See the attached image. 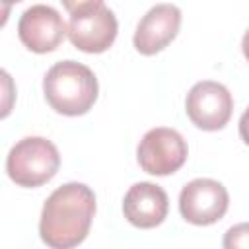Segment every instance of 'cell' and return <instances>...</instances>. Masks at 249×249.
Here are the masks:
<instances>
[{"instance_id":"cell-1","label":"cell","mask_w":249,"mask_h":249,"mask_svg":"<svg viewBox=\"0 0 249 249\" xmlns=\"http://www.w3.org/2000/svg\"><path fill=\"white\" fill-rule=\"evenodd\" d=\"M95 214V195L84 183H66L58 187L45 202L39 233L53 249H70L80 245Z\"/></svg>"},{"instance_id":"cell-2","label":"cell","mask_w":249,"mask_h":249,"mask_svg":"<svg viewBox=\"0 0 249 249\" xmlns=\"http://www.w3.org/2000/svg\"><path fill=\"white\" fill-rule=\"evenodd\" d=\"M95 74L76 60H62L49 68L43 80L47 103L60 115L78 117L88 113L97 99Z\"/></svg>"},{"instance_id":"cell-3","label":"cell","mask_w":249,"mask_h":249,"mask_svg":"<svg viewBox=\"0 0 249 249\" xmlns=\"http://www.w3.org/2000/svg\"><path fill=\"white\" fill-rule=\"evenodd\" d=\"M60 167L56 146L41 136H27L19 140L8 154V177L19 187H39L51 181Z\"/></svg>"},{"instance_id":"cell-4","label":"cell","mask_w":249,"mask_h":249,"mask_svg":"<svg viewBox=\"0 0 249 249\" xmlns=\"http://www.w3.org/2000/svg\"><path fill=\"white\" fill-rule=\"evenodd\" d=\"M187 154L189 150L183 136L177 130L165 126L148 130L136 150L140 167L150 175L175 173L185 163Z\"/></svg>"},{"instance_id":"cell-5","label":"cell","mask_w":249,"mask_h":249,"mask_svg":"<svg viewBox=\"0 0 249 249\" xmlns=\"http://www.w3.org/2000/svg\"><path fill=\"white\" fill-rule=\"evenodd\" d=\"M185 111L195 126L202 130H220L231 117L233 99L226 86L212 80H202L189 89Z\"/></svg>"},{"instance_id":"cell-6","label":"cell","mask_w":249,"mask_h":249,"mask_svg":"<svg viewBox=\"0 0 249 249\" xmlns=\"http://www.w3.org/2000/svg\"><path fill=\"white\" fill-rule=\"evenodd\" d=\"M230 204L228 191L222 183L214 179H193L181 189L179 212L195 226H210L224 218Z\"/></svg>"},{"instance_id":"cell-7","label":"cell","mask_w":249,"mask_h":249,"mask_svg":"<svg viewBox=\"0 0 249 249\" xmlns=\"http://www.w3.org/2000/svg\"><path fill=\"white\" fill-rule=\"evenodd\" d=\"M18 35L29 51L51 53L64 41V35H68V27L54 8L35 4L21 14Z\"/></svg>"},{"instance_id":"cell-8","label":"cell","mask_w":249,"mask_h":249,"mask_svg":"<svg viewBox=\"0 0 249 249\" xmlns=\"http://www.w3.org/2000/svg\"><path fill=\"white\" fill-rule=\"evenodd\" d=\"M119 31L115 14L99 6L84 14H72L68 21V39L70 43L84 53H103L107 51Z\"/></svg>"},{"instance_id":"cell-9","label":"cell","mask_w":249,"mask_h":249,"mask_svg":"<svg viewBox=\"0 0 249 249\" xmlns=\"http://www.w3.org/2000/svg\"><path fill=\"white\" fill-rule=\"evenodd\" d=\"M181 25V10L173 4H158L146 12L134 31V47L140 54L152 56L163 51L177 35Z\"/></svg>"},{"instance_id":"cell-10","label":"cell","mask_w":249,"mask_h":249,"mask_svg":"<svg viewBox=\"0 0 249 249\" xmlns=\"http://www.w3.org/2000/svg\"><path fill=\"white\" fill-rule=\"evenodd\" d=\"M167 208H169L167 193L160 185L148 181L132 185L123 198L124 218L132 226L142 230L160 226L167 216Z\"/></svg>"},{"instance_id":"cell-11","label":"cell","mask_w":249,"mask_h":249,"mask_svg":"<svg viewBox=\"0 0 249 249\" xmlns=\"http://www.w3.org/2000/svg\"><path fill=\"white\" fill-rule=\"evenodd\" d=\"M222 245L226 249H237V247H249V222L237 224L230 228L224 235Z\"/></svg>"},{"instance_id":"cell-12","label":"cell","mask_w":249,"mask_h":249,"mask_svg":"<svg viewBox=\"0 0 249 249\" xmlns=\"http://www.w3.org/2000/svg\"><path fill=\"white\" fill-rule=\"evenodd\" d=\"M60 2L70 16L72 14H84V12H89V10L103 6V0H60Z\"/></svg>"},{"instance_id":"cell-13","label":"cell","mask_w":249,"mask_h":249,"mask_svg":"<svg viewBox=\"0 0 249 249\" xmlns=\"http://www.w3.org/2000/svg\"><path fill=\"white\" fill-rule=\"evenodd\" d=\"M239 136L249 146V109H245L241 119H239Z\"/></svg>"},{"instance_id":"cell-14","label":"cell","mask_w":249,"mask_h":249,"mask_svg":"<svg viewBox=\"0 0 249 249\" xmlns=\"http://www.w3.org/2000/svg\"><path fill=\"white\" fill-rule=\"evenodd\" d=\"M241 49H243V54H245V58L249 60V29L245 31V35H243V41H241Z\"/></svg>"},{"instance_id":"cell-15","label":"cell","mask_w":249,"mask_h":249,"mask_svg":"<svg viewBox=\"0 0 249 249\" xmlns=\"http://www.w3.org/2000/svg\"><path fill=\"white\" fill-rule=\"evenodd\" d=\"M4 6H10V4H16V2H21V0H2Z\"/></svg>"}]
</instances>
